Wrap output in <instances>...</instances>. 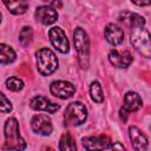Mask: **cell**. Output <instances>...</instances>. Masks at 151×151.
I'll list each match as a JSON object with an SVG mask.
<instances>
[{
	"label": "cell",
	"instance_id": "cell-1",
	"mask_svg": "<svg viewBox=\"0 0 151 151\" xmlns=\"http://www.w3.org/2000/svg\"><path fill=\"white\" fill-rule=\"evenodd\" d=\"M145 25H134L130 28V41L136 51L143 54L146 58L151 55V45H150V34L149 31L144 27Z\"/></svg>",
	"mask_w": 151,
	"mask_h": 151
},
{
	"label": "cell",
	"instance_id": "cell-2",
	"mask_svg": "<svg viewBox=\"0 0 151 151\" xmlns=\"http://www.w3.org/2000/svg\"><path fill=\"white\" fill-rule=\"evenodd\" d=\"M4 132H5V139H6L5 149H9V150H24V149H26V143L20 137L19 123L15 118H9L6 120Z\"/></svg>",
	"mask_w": 151,
	"mask_h": 151
},
{
	"label": "cell",
	"instance_id": "cell-3",
	"mask_svg": "<svg viewBox=\"0 0 151 151\" xmlns=\"http://www.w3.org/2000/svg\"><path fill=\"white\" fill-rule=\"evenodd\" d=\"M37 67L40 74L50 76L58 68V59L50 48H41L35 53Z\"/></svg>",
	"mask_w": 151,
	"mask_h": 151
},
{
	"label": "cell",
	"instance_id": "cell-4",
	"mask_svg": "<svg viewBox=\"0 0 151 151\" xmlns=\"http://www.w3.org/2000/svg\"><path fill=\"white\" fill-rule=\"evenodd\" d=\"M73 41L79 57V63L81 67H87L88 55H90V39L86 32L81 27H77L73 32Z\"/></svg>",
	"mask_w": 151,
	"mask_h": 151
},
{
	"label": "cell",
	"instance_id": "cell-5",
	"mask_svg": "<svg viewBox=\"0 0 151 151\" xmlns=\"http://www.w3.org/2000/svg\"><path fill=\"white\" fill-rule=\"evenodd\" d=\"M87 118V110L85 105L80 101H73L66 107L64 119L65 125L67 126H78L81 125Z\"/></svg>",
	"mask_w": 151,
	"mask_h": 151
},
{
	"label": "cell",
	"instance_id": "cell-6",
	"mask_svg": "<svg viewBox=\"0 0 151 151\" xmlns=\"http://www.w3.org/2000/svg\"><path fill=\"white\" fill-rule=\"evenodd\" d=\"M48 35L55 50H58L61 53H67L70 51V42L67 40L65 32L60 27H52L48 32Z\"/></svg>",
	"mask_w": 151,
	"mask_h": 151
},
{
	"label": "cell",
	"instance_id": "cell-7",
	"mask_svg": "<svg viewBox=\"0 0 151 151\" xmlns=\"http://www.w3.org/2000/svg\"><path fill=\"white\" fill-rule=\"evenodd\" d=\"M50 91L53 96L60 98V99H67L71 98L74 92H76V87L70 81H65V80H55L51 84L50 86Z\"/></svg>",
	"mask_w": 151,
	"mask_h": 151
},
{
	"label": "cell",
	"instance_id": "cell-8",
	"mask_svg": "<svg viewBox=\"0 0 151 151\" xmlns=\"http://www.w3.org/2000/svg\"><path fill=\"white\" fill-rule=\"evenodd\" d=\"M31 126L35 133L41 136H48L53 130L52 122L46 114H35L31 120Z\"/></svg>",
	"mask_w": 151,
	"mask_h": 151
},
{
	"label": "cell",
	"instance_id": "cell-9",
	"mask_svg": "<svg viewBox=\"0 0 151 151\" xmlns=\"http://www.w3.org/2000/svg\"><path fill=\"white\" fill-rule=\"evenodd\" d=\"M83 146L86 150H106L112 149V144L106 136H91L83 138Z\"/></svg>",
	"mask_w": 151,
	"mask_h": 151
},
{
	"label": "cell",
	"instance_id": "cell-10",
	"mask_svg": "<svg viewBox=\"0 0 151 151\" xmlns=\"http://www.w3.org/2000/svg\"><path fill=\"white\" fill-rule=\"evenodd\" d=\"M109 60L113 66L118 68H125L132 63V55L127 51L112 50L109 53Z\"/></svg>",
	"mask_w": 151,
	"mask_h": 151
},
{
	"label": "cell",
	"instance_id": "cell-11",
	"mask_svg": "<svg viewBox=\"0 0 151 151\" xmlns=\"http://www.w3.org/2000/svg\"><path fill=\"white\" fill-rule=\"evenodd\" d=\"M34 17L42 25H51L58 19V13L51 6H39L35 9Z\"/></svg>",
	"mask_w": 151,
	"mask_h": 151
},
{
	"label": "cell",
	"instance_id": "cell-12",
	"mask_svg": "<svg viewBox=\"0 0 151 151\" xmlns=\"http://www.w3.org/2000/svg\"><path fill=\"white\" fill-rule=\"evenodd\" d=\"M29 106L33 109V110H37V111H45V112H48V113H54L57 112L60 106L53 101H51L50 99H47L46 97H42V96H37L34 97L31 103H29Z\"/></svg>",
	"mask_w": 151,
	"mask_h": 151
},
{
	"label": "cell",
	"instance_id": "cell-13",
	"mask_svg": "<svg viewBox=\"0 0 151 151\" xmlns=\"http://www.w3.org/2000/svg\"><path fill=\"white\" fill-rule=\"evenodd\" d=\"M129 134H130V139H131V143H132V146L134 150L144 151L147 149V139H146L145 134L138 127L130 126Z\"/></svg>",
	"mask_w": 151,
	"mask_h": 151
},
{
	"label": "cell",
	"instance_id": "cell-14",
	"mask_svg": "<svg viewBox=\"0 0 151 151\" xmlns=\"http://www.w3.org/2000/svg\"><path fill=\"white\" fill-rule=\"evenodd\" d=\"M104 34H105V39H106L111 45H113V46L120 45V44L123 42V40H124V32H123V29H122L118 25H116V24H110V25H107L106 28H105Z\"/></svg>",
	"mask_w": 151,
	"mask_h": 151
},
{
	"label": "cell",
	"instance_id": "cell-15",
	"mask_svg": "<svg viewBox=\"0 0 151 151\" xmlns=\"http://www.w3.org/2000/svg\"><path fill=\"white\" fill-rule=\"evenodd\" d=\"M142 106H143V101H142V98L139 97V94H137L136 92H127L125 94V97H124V106L122 107L124 111H126L127 113L136 112Z\"/></svg>",
	"mask_w": 151,
	"mask_h": 151
},
{
	"label": "cell",
	"instance_id": "cell-16",
	"mask_svg": "<svg viewBox=\"0 0 151 151\" xmlns=\"http://www.w3.org/2000/svg\"><path fill=\"white\" fill-rule=\"evenodd\" d=\"M119 20L129 28L134 25H145V19L137 14V13H131V12H123L119 15Z\"/></svg>",
	"mask_w": 151,
	"mask_h": 151
},
{
	"label": "cell",
	"instance_id": "cell-17",
	"mask_svg": "<svg viewBox=\"0 0 151 151\" xmlns=\"http://www.w3.org/2000/svg\"><path fill=\"white\" fill-rule=\"evenodd\" d=\"M2 1L5 6L8 8V11L15 15L24 14L28 8V4L26 0H2Z\"/></svg>",
	"mask_w": 151,
	"mask_h": 151
},
{
	"label": "cell",
	"instance_id": "cell-18",
	"mask_svg": "<svg viewBox=\"0 0 151 151\" xmlns=\"http://www.w3.org/2000/svg\"><path fill=\"white\" fill-rule=\"evenodd\" d=\"M15 58L17 54L11 46L0 44V64H11L15 60Z\"/></svg>",
	"mask_w": 151,
	"mask_h": 151
},
{
	"label": "cell",
	"instance_id": "cell-19",
	"mask_svg": "<svg viewBox=\"0 0 151 151\" xmlns=\"http://www.w3.org/2000/svg\"><path fill=\"white\" fill-rule=\"evenodd\" d=\"M76 149H77V145H76V142H74L73 137L71 136V133H68V132L64 133L60 138L59 150L66 151V150H76Z\"/></svg>",
	"mask_w": 151,
	"mask_h": 151
},
{
	"label": "cell",
	"instance_id": "cell-20",
	"mask_svg": "<svg viewBox=\"0 0 151 151\" xmlns=\"http://www.w3.org/2000/svg\"><path fill=\"white\" fill-rule=\"evenodd\" d=\"M90 94L93 101L96 103H103L104 101V94H103V90L101 86L98 81H93L90 86Z\"/></svg>",
	"mask_w": 151,
	"mask_h": 151
},
{
	"label": "cell",
	"instance_id": "cell-21",
	"mask_svg": "<svg viewBox=\"0 0 151 151\" xmlns=\"http://www.w3.org/2000/svg\"><path fill=\"white\" fill-rule=\"evenodd\" d=\"M32 37H33V31L31 27L28 26H25L22 27V29L20 31V34H19V40L21 42L22 46H27L31 40H32Z\"/></svg>",
	"mask_w": 151,
	"mask_h": 151
},
{
	"label": "cell",
	"instance_id": "cell-22",
	"mask_svg": "<svg viewBox=\"0 0 151 151\" xmlns=\"http://www.w3.org/2000/svg\"><path fill=\"white\" fill-rule=\"evenodd\" d=\"M6 86H7L8 90L17 92V91H20L24 87V81L21 79L17 78V77H11L6 80Z\"/></svg>",
	"mask_w": 151,
	"mask_h": 151
},
{
	"label": "cell",
	"instance_id": "cell-23",
	"mask_svg": "<svg viewBox=\"0 0 151 151\" xmlns=\"http://www.w3.org/2000/svg\"><path fill=\"white\" fill-rule=\"evenodd\" d=\"M12 111V104L9 103V100L6 98V96L4 93L0 92V112L2 113H8Z\"/></svg>",
	"mask_w": 151,
	"mask_h": 151
},
{
	"label": "cell",
	"instance_id": "cell-24",
	"mask_svg": "<svg viewBox=\"0 0 151 151\" xmlns=\"http://www.w3.org/2000/svg\"><path fill=\"white\" fill-rule=\"evenodd\" d=\"M44 1H46L48 5H52L53 7H57V8L61 7V1L60 0H44Z\"/></svg>",
	"mask_w": 151,
	"mask_h": 151
},
{
	"label": "cell",
	"instance_id": "cell-25",
	"mask_svg": "<svg viewBox=\"0 0 151 151\" xmlns=\"http://www.w3.org/2000/svg\"><path fill=\"white\" fill-rule=\"evenodd\" d=\"M131 1L138 6H147L151 2V0H131Z\"/></svg>",
	"mask_w": 151,
	"mask_h": 151
},
{
	"label": "cell",
	"instance_id": "cell-26",
	"mask_svg": "<svg viewBox=\"0 0 151 151\" xmlns=\"http://www.w3.org/2000/svg\"><path fill=\"white\" fill-rule=\"evenodd\" d=\"M0 21H1V13H0Z\"/></svg>",
	"mask_w": 151,
	"mask_h": 151
}]
</instances>
